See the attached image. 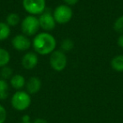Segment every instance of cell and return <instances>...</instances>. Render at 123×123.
Wrapping results in <instances>:
<instances>
[{"instance_id": "d6986e66", "label": "cell", "mask_w": 123, "mask_h": 123, "mask_svg": "<svg viewBox=\"0 0 123 123\" xmlns=\"http://www.w3.org/2000/svg\"><path fill=\"white\" fill-rule=\"evenodd\" d=\"M113 28L120 35L123 34V15L118 17L113 25Z\"/></svg>"}, {"instance_id": "d4e9b609", "label": "cell", "mask_w": 123, "mask_h": 123, "mask_svg": "<svg viewBox=\"0 0 123 123\" xmlns=\"http://www.w3.org/2000/svg\"><path fill=\"white\" fill-rule=\"evenodd\" d=\"M20 123H31V122H22V121H21Z\"/></svg>"}, {"instance_id": "484cf974", "label": "cell", "mask_w": 123, "mask_h": 123, "mask_svg": "<svg viewBox=\"0 0 123 123\" xmlns=\"http://www.w3.org/2000/svg\"><path fill=\"white\" fill-rule=\"evenodd\" d=\"M0 78H1V77H0Z\"/></svg>"}, {"instance_id": "cb8c5ba5", "label": "cell", "mask_w": 123, "mask_h": 123, "mask_svg": "<svg viewBox=\"0 0 123 123\" xmlns=\"http://www.w3.org/2000/svg\"><path fill=\"white\" fill-rule=\"evenodd\" d=\"M31 118L28 115H25L22 117V122H31Z\"/></svg>"}, {"instance_id": "5b68a950", "label": "cell", "mask_w": 123, "mask_h": 123, "mask_svg": "<svg viewBox=\"0 0 123 123\" xmlns=\"http://www.w3.org/2000/svg\"><path fill=\"white\" fill-rule=\"evenodd\" d=\"M56 23L65 25L68 23L73 18V9L67 4H60L52 12Z\"/></svg>"}, {"instance_id": "7402d4cb", "label": "cell", "mask_w": 123, "mask_h": 123, "mask_svg": "<svg viewBox=\"0 0 123 123\" xmlns=\"http://www.w3.org/2000/svg\"><path fill=\"white\" fill-rule=\"evenodd\" d=\"M117 44L121 48H123V34H121L119 37H118Z\"/></svg>"}, {"instance_id": "ac0fdd59", "label": "cell", "mask_w": 123, "mask_h": 123, "mask_svg": "<svg viewBox=\"0 0 123 123\" xmlns=\"http://www.w3.org/2000/svg\"><path fill=\"white\" fill-rule=\"evenodd\" d=\"M74 41H72L69 38H67V39H64L63 41H62L61 43V49L62 51H69L74 48Z\"/></svg>"}, {"instance_id": "e0dca14e", "label": "cell", "mask_w": 123, "mask_h": 123, "mask_svg": "<svg viewBox=\"0 0 123 123\" xmlns=\"http://www.w3.org/2000/svg\"><path fill=\"white\" fill-rule=\"evenodd\" d=\"M13 75H14L13 74V69L8 65L3 67L0 70V77H2V79H4V80L10 79Z\"/></svg>"}, {"instance_id": "ba28073f", "label": "cell", "mask_w": 123, "mask_h": 123, "mask_svg": "<svg viewBox=\"0 0 123 123\" xmlns=\"http://www.w3.org/2000/svg\"><path fill=\"white\" fill-rule=\"evenodd\" d=\"M40 22V27L44 30L46 32L51 31L56 27V21L53 17V14L48 10H45L42 14H40L38 18Z\"/></svg>"}, {"instance_id": "603a6c76", "label": "cell", "mask_w": 123, "mask_h": 123, "mask_svg": "<svg viewBox=\"0 0 123 123\" xmlns=\"http://www.w3.org/2000/svg\"><path fill=\"white\" fill-rule=\"evenodd\" d=\"M33 123H48V121L43 118H36Z\"/></svg>"}, {"instance_id": "277c9868", "label": "cell", "mask_w": 123, "mask_h": 123, "mask_svg": "<svg viewBox=\"0 0 123 123\" xmlns=\"http://www.w3.org/2000/svg\"><path fill=\"white\" fill-rule=\"evenodd\" d=\"M49 62L51 68L56 72H61L66 68L68 64V57L65 52L62 50H55L50 54Z\"/></svg>"}, {"instance_id": "3957f363", "label": "cell", "mask_w": 123, "mask_h": 123, "mask_svg": "<svg viewBox=\"0 0 123 123\" xmlns=\"http://www.w3.org/2000/svg\"><path fill=\"white\" fill-rule=\"evenodd\" d=\"M39 19L35 15L25 16L21 21V31L23 34L27 36H36L40 29Z\"/></svg>"}, {"instance_id": "4fadbf2b", "label": "cell", "mask_w": 123, "mask_h": 123, "mask_svg": "<svg viewBox=\"0 0 123 123\" xmlns=\"http://www.w3.org/2000/svg\"><path fill=\"white\" fill-rule=\"evenodd\" d=\"M11 34L10 26H9L5 22H0V41H5L9 37Z\"/></svg>"}, {"instance_id": "6da1fadb", "label": "cell", "mask_w": 123, "mask_h": 123, "mask_svg": "<svg viewBox=\"0 0 123 123\" xmlns=\"http://www.w3.org/2000/svg\"><path fill=\"white\" fill-rule=\"evenodd\" d=\"M32 46L35 51L41 56L51 54L55 51L56 41L51 34L48 32L37 33L32 40Z\"/></svg>"}, {"instance_id": "7a4b0ae2", "label": "cell", "mask_w": 123, "mask_h": 123, "mask_svg": "<svg viewBox=\"0 0 123 123\" xmlns=\"http://www.w3.org/2000/svg\"><path fill=\"white\" fill-rule=\"evenodd\" d=\"M31 104V94L26 91L18 90L13 94L11 98V105L18 111H25L28 109Z\"/></svg>"}, {"instance_id": "2e32d148", "label": "cell", "mask_w": 123, "mask_h": 123, "mask_svg": "<svg viewBox=\"0 0 123 123\" xmlns=\"http://www.w3.org/2000/svg\"><path fill=\"white\" fill-rule=\"evenodd\" d=\"M9 96V84L6 80L0 79V99L4 100Z\"/></svg>"}, {"instance_id": "44dd1931", "label": "cell", "mask_w": 123, "mask_h": 123, "mask_svg": "<svg viewBox=\"0 0 123 123\" xmlns=\"http://www.w3.org/2000/svg\"><path fill=\"white\" fill-rule=\"evenodd\" d=\"M79 0H63V2L65 3V4L68 6H72V5H75L76 4H78Z\"/></svg>"}, {"instance_id": "8992f818", "label": "cell", "mask_w": 123, "mask_h": 123, "mask_svg": "<svg viewBox=\"0 0 123 123\" xmlns=\"http://www.w3.org/2000/svg\"><path fill=\"white\" fill-rule=\"evenodd\" d=\"M22 4L31 15H40L46 10V0H22Z\"/></svg>"}, {"instance_id": "30bf717a", "label": "cell", "mask_w": 123, "mask_h": 123, "mask_svg": "<svg viewBox=\"0 0 123 123\" xmlns=\"http://www.w3.org/2000/svg\"><path fill=\"white\" fill-rule=\"evenodd\" d=\"M26 92L30 94H35L40 91L41 88V80L38 77H31L25 84Z\"/></svg>"}, {"instance_id": "ffe728a7", "label": "cell", "mask_w": 123, "mask_h": 123, "mask_svg": "<svg viewBox=\"0 0 123 123\" xmlns=\"http://www.w3.org/2000/svg\"><path fill=\"white\" fill-rule=\"evenodd\" d=\"M6 118H7V111L2 105H0V123L5 122Z\"/></svg>"}, {"instance_id": "52a82bcc", "label": "cell", "mask_w": 123, "mask_h": 123, "mask_svg": "<svg viewBox=\"0 0 123 123\" xmlns=\"http://www.w3.org/2000/svg\"><path fill=\"white\" fill-rule=\"evenodd\" d=\"M11 45L13 48L19 51H25L32 46V41L29 39V36L24 34L16 35L11 40Z\"/></svg>"}, {"instance_id": "9c48e42d", "label": "cell", "mask_w": 123, "mask_h": 123, "mask_svg": "<svg viewBox=\"0 0 123 123\" xmlns=\"http://www.w3.org/2000/svg\"><path fill=\"white\" fill-rule=\"evenodd\" d=\"M21 64L23 68L27 70L34 69L38 64V56L33 51H28L23 56L21 60Z\"/></svg>"}, {"instance_id": "8fae6325", "label": "cell", "mask_w": 123, "mask_h": 123, "mask_svg": "<svg viewBox=\"0 0 123 123\" xmlns=\"http://www.w3.org/2000/svg\"><path fill=\"white\" fill-rule=\"evenodd\" d=\"M9 82H10L11 87H13L17 91L21 90L23 88L25 87L26 84L25 79L21 74H14L12 76V78L9 79Z\"/></svg>"}, {"instance_id": "5bb4252c", "label": "cell", "mask_w": 123, "mask_h": 123, "mask_svg": "<svg viewBox=\"0 0 123 123\" xmlns=\"http://www.w3.org/2000/svg\"><path fill=\"white\" fill-rule=\"evenodd\" d=\"M20 21L21 19L19 14H16V13H10L6 17L5 23L10 27H14V26L18 25L20 23Z\"/></svg>"}, {"instance_id": "7c38bea8", "label": "cell", "mask_w": 123, "mask_h": 123, "mask_svg": "<svg viewBox=\"0 0 123 123\" xmlns=\"http://www.w3.org/2000/svg\"><path fill=\"white\" fill-rule=\"evenodd\" d=\"M111 68L116 72H123V55L114 56L111 62Z\"/></svg>"}, {"instance_id": "9a60e30c", "label": "cell", "mask_w": 123, "mask_h": 123, "mask_svg": "<svg viewBox=\"0 0 123 123\" xmlns=\"http://www.w3.org/2000/svg\"><path fill=\"white\" fill-rule=\"evenodd\" d=\"M10 54L4 48L0 47V68H3L4 66H7L10 62Z\"/></svg>"}]
</instances>
